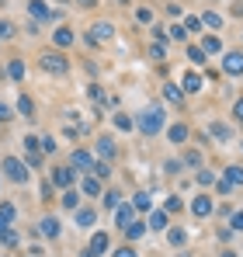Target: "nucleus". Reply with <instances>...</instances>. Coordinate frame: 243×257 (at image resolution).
Segmentation results:
<instances>
[{
    "label": "nucleus",
    "instance_id": "obj_11",
    "mask_svg": "<svg viewBox=\"0 0 243 257\" xmlns=\"http://www.w3.org/2000/svg\"><path fill=\"white\" fill-rule=\"evenodd\" d=\"M52 185L70 188V185H73V170H70V167H56V170H52Z\"/></svg>",
    "mask_w": 243,
    "mask_h": 257
},
{
    "label": "nucleus",
    "instance_id": "obj_37",
    "mask_svg": "<svg viewBox=\"0 0 243 257\" xmlns=\"http://www.w3.org/2000/svg\"><path fill=\"white\" fill-rule=\"evenodd\" d=\"M170 39H174V42H184V39H188V31H184V24H174V28H170Z\"/></svg>",
    "mask_w": 243,
    "mask_h": 257
},
{
    "label": "nucleus",
    "instance_id": "obj_23",
    "mask_svg": "<svg viewBox=\"0 0 243 257\" xmlns=\"http://www.w3.org/2000/svg\"><path fill=\"white\" fill-rule=\"evenodd\" d=\"M94 219H97L94 209H76V223L80 226H94Z\"/></svg>",
    "mask_w": 243,
    "mask_h": 257
},
{
    "label": "nucleus",
    "instance_id": "obj_38",
    "mask_svg": "<svg viewBox=\"0 0 243 257\" xmlns=\"http://www.w3.org/2000/svg\"><path fill=\"white\" fill-rule=\"evenodd\" d=\"M14 35V24L11 21H0V39H11Z\"/></svg>",
    "mask_w": 243,
    "mask_h": 257
},
{
    "label": "nucleus",
    "instance_id": "obj_50",
    "mask_svg": "<svg viewBox=\"0 0 243 257\" xmlns=\"http://www.w3.org/2000/svg\"><path fill=\"white\" fill-rule=\"evenodd\" d=\"M80 257H94V254H91V250H84V254H80Z\"/></svg>",
    "mask_w": 243,
    "mask_h": 257
},
{
    "label": "nucleus",
    "instance_id": "obj_15",
    "mask_svg": "<svg viewBox=\"0 0 243 257\" xmlns=\"http://www.w3.org/2000/svg\"><path fill=\"white\" fill-rule=\"evenodd\" d=\"M188 136H191L188 122H177V125H170V142H188Z\"/></svg>",
    "mask_w": 243,
    "mask_h": 257
},
{
    "label": "nucleus",
    "instance_id": "obj_30",
    "mask_svg": "<svg viewBox=\"0 0 243 257\" xmlns=\"http://www.w3.org/2000/svg\"><path fill=\"white\" fill-rule=\"evenodd\" d=\"M0 219H4V223H11V219H18V209H14L11 202H4V205H0Z\"/></svg>",
    "mask_w": 243,
    "mask_h": 257
},
{
    "label": "nucleus",
    "instance_id": "obj_17",
    "mask_svg": "<svg viewBox=\"0 0 243 257\" xmlns=\"http://www.w3.org/2000/svg\"><path fill=\"white\" fill-rule=\"evenodd\" d=\"M149 230H167V212L164 209H156V212H149V223H146Z\"/></svg>",
    "mask_w": 243,
    "mask_h": 257
},
{
    "label": "nucleus",
    "instance_id": "obj_3",
    "mask_svg": "<svg viewBox=\"0 0 243 257\" xmlns=\"http://www.w3.org/2000/svg\"><path fill=\"white\" fill-rule=\"evenodd\" d=\"M222 70L229 73V77H243V52H240V49L226 52V56H222Z\"/></svg>",
    "mask_w": 243,
    "mask_h": 257
},
{
    "label": "nucleus",
    "instance_id": "obj_6",
    "mask_svg": "<svg viewBox=\"0 0 243 257\" xmlns=\"http://www.w3.org/2000/svg\"><path fill=\"white\" fill-rule=\"evenodd\" d=\"M42 70H49V73H66V59H63L59 52H46V56H42Z\"/></svg>",
    "mask_w": 243,
    "mask_h": 257
},
{
    "label": "nucleus",
    "instance_id": "obj_33",
    "mask_svg": "<svg viewBox=\"0 0 243 257\" xmlns=\"http://www.w3.org/2000/svg\"><path fill=\"white\" fill-rule=\"evenodd\" d=\"M118 205H122V195L118 191H108L104 195V209H118Z\"/></svg>",
    "mask_w": 243,
    "mask_h": 257
},
{
    "label": "nucleus",
    "instance_id": "obj_26",
    "mask_svg": "<svg viewBox=\"0 0 243 257\" xmlns=\"http://www.w3.org/2000/svg\"><path fill=\"white\" fill-rule=\"evenodd\" d=\"M216 181H219V177H216V170H209V167H205V170H198V185H201V188L216 185Z\"/></svg>",
    "mask_w": 243,
    "mask_h": 257
},
{
    "label": "nucleus",
    "instance_id": "obj_2",
    "mask_svg": "<svg viewBox=\"0 0 243 257\" xmlns=\"http://www.w3.org/2000/svg\"><path fill=\"white\" fill-rule=\"evenodd\" d=\"M0 167H4V174H7L11 181H18V185H24V181H28V170H24V164H21L18 157H7Z\"/></svg>",
    "mask_w": 243,
    "mask_h": 257
},
{
    "label": "nucleus",
    "instance_id": "obj_4",
    "mask_svg": "<svg viewBox=\"0 0 243 257\" xmlns=\"http://www.w3.org/2000/svg\"><path fill=\"white\" fill-rule=\"evenodd\" d=\"M129 223H136V209H132L129 202H122V205L115 209V226H118V230H125Z\"/></svg>",
    "mask_w": 243,
    "mask_h": 257
},
{
    "label": "nucleus",
    "instance_id": "obj_29",
    "mask_svg": "<svg viewBox=\"0 0 243 257\" xmlns=\"http://www.w3.org/2000/svg\"><path fill=\"white\" fill-rule=\"evenodd\" d=\"M209 132H212L219 142H226V139H229V129H226V125H219V122H212V125H209Z\"/></svg>",
    "mask_w": 243,
    "mask_h": 257
},
{
    "label": "nucleus",
    "instance_id": "obj_45",
    "mask_svg": "<svg viewBox=\"0 0 243 257\" xmlns=\"http://www.w3.org/2000/svg\"><path fill=\"white\" fill-rule=\"evenodd\" d=\"M18 108H21L24 115H31V101H28V97H21V101H18Z\"/></svg>",
    "mask_w": 243,
    "mask_h": 257
},
{
    "label": "nucleus",
    "instance_id": "obj_21",
    "mask_svg": "<svg viewBox=\"0 0 243 257\" xmlns=\"http://www.w3.org/2000/svg\"><path fill=\"white\" fill-rule=\"evenodd\" d=\"M201 91V77L198 73H184V94H198Z\"/></svg>",
    "mask_w": 243,
    "mask_h": 257
},
{
    "label": "nucleus",
    "instance_id": "obj_46",
    "mask_svg": "<svg viewBox=\"0 0 243 257\" xmlns=\"http://www.w3.org/2000/svg\"><path fill=\"white\" fill-rule=\"evenodd\" d=\"M7 115H11V112H7V104H0V122H7Z\"/></svg>",
    "mask_w": 243,
    "mask_h": 257
},
{
    "label": "nucleus",
    "instance_id": "obj_1",
    "mask_svg": "<svg viewBox=\"0 0 243 257\" xmlns=\"http://www.w3.org/2000/svg\"><path fill=\"white\" fill-rule=\"evenodd\" d=\"M164 125H167V115H164V108H156V104H149L146 112L139 115V122H136V129H139L143 136H156V132H164Z\"/></svg>",
    "mask_w": 243,
    "mask_h": 257
},
{
    "label": "nucleus",
    "instance_id": "obj_36",
    "mask_svg": "<svg viewBox=\"0 0 243 257\" xmlns=\"http://www.w3.org/2000/svg\"><path fill=\"white\" fill-rule=\"evenodd\" d=\"M38 150H42V153H52V150H56V139H52V136L38 139Z\"/></svg>",
    "mask_w": 243,
    "mask_h": 257
},
{
    "label": "nucleus",
    "instance_id": "obj_8",
    "mask_svg": "<svg viewBox=\"0 0 243 257\" xmlns=\"http://www.w3.org/2000/svg\"><path fill=\"white\" fill-rule=\"evenodd\" d=\"M70 164H73L76 170H91V167H94V160H91V153H87V150H73Z\"/></svg>",
    "mask_w": 243,
    "mask_h": 257
},
{
    "label": "nucleus",
    "instance_id": "obj_40",
    "mask_svg": "<svg viewBox=\"0 0 243 257\" xmlns=\"http://www.w3.org/2000/svg\"><path fill=\"white\" fill-rule=\"evenodd\" d=\"M149 52H153L156 59H164V56H167V46H164V42H153V49H149Z\"/></svg>",
    "mask_w": 243,
    "mask_h": 257
},
{
    "label": "nucleus",
    "instance_id": "obj_25",
    "mask_svg": "<svg viewBox=\"0 0 243 257\" xmlns=\"http://www.w3.org/2000/svg\"><path fill=\"white\" fill-rule=\"evenodd\" d=\"M115 125H118L122 132H132V129H136V118H132V115H115Z\"/></svg>",
    "mask_w": 243,
    "mask_h": 257
},
{
    "label": "nucleus",
    "instance_id": "obj_18",
    "mask_svg": "<svg viewBox=\"0 0 243 257\" xmlns=\"http://www.w3.org/2000/svg\"><path fill=\"white\" fill-rule=\"evenodd\" d=\"M73 39H76V35H73L70 28H59V31L52 35V42H56L59 49H66V46H73Z\"/></svg>",
    "mask_w": 243,
    "mask_h": 257
},
{
    "label": "nucleus",
    "instance_id": "obj_19",
    "mask_svg": "<svg viewBox=\"0 0 243 257\" xmlns=\"http://www.w3.org/2000/svg\"><path fill=\"white\" fill-rule=\"evenodd\" d=\"M59 205L73 212V209L80 205V191H76V188H66V191H63V202H59Z\"/></svg>",
    "mask_w": 243,
    "mask_h": 257
},
{
    "label": "nucleus",
    "instance_id": "obj_9",
    "mask_svg": "<svg viewBox=\"0 0 243 257\" xmlns=\"http://www.w3.org/2000/svg\"><path fill=\"white\" fill-rule=\"evenodd\" d=\"M201 52H205V56H219V52H222L219 35H205V39H201Z\"/></svg>",
    "mask_w": 243,
    "mask_h": 257
},
{
    "label": "nucleus",
    "instance_id": "obj_48",
    "mask_svg": "<svg viewBox=\"0 0 243 257\" xmlns=\"http://www.w3.org/2000/svg\"><path fill=\"white\" fill-rule=\"evenodd\" d=\"M76 4H84V7H94V0H76Z\"/></svg>",
    "mask_w": 243,
    "mask_h": 257
},
{
    "label": "nucleus",
    "instance_id": "obj_39",
    "mask_svg": "<svg viewBox=\"0 0 243 257\" xmlns=\"http://www.w3.org/2000/svg\"><path fill=\"white\" fill-rule=\"evenodd\" d=\"M181 205H184V202H181V198H177V195H170V198H167V209H164V212H177V209H181Z\"/></svg>",
    "mask_w": 243,
    "mask_h": 257
},
{
    "label": "nucleus",
    "instance_id": "obj_13",
    "mask_svg": "<svg viewBox=\"0 0 243 257\" xmlns=\"http://www.w3.org/2000/svg\"><path fill=\"white\" fill-rule=\"evenodd\" d=\"M226 185H229V188H240V185H243V167H240V164L226 167Z\"/></svg>",
    "mask_w": 243,
    "mask_h": 257
},
{
    "label": "nucleus",
    "instance_id": "obj_27",
    "mask_svg": "<svg viewBox=\"0 0 243 257\" xmlns=\"http://www.w3.org/2000/svg\"><path fill=\"white\" fill-rule=\"evenodd\" d=\"M201 24H209V28H222V18H219L216 11H205V14H201Z\"/></svg>",
    "mask_w": 243,
    "mask_h": 257
},
{
    "label": "nucleus",
    "instance_id": "obj_10",
    "mask_svg": "<svg viewBox=\"0 0 243 257\" xmlns=\"http://www.w3.org/2000/svg\"><path fill=\"white\" fill-rule=\"evenodd\" d=\"M108 247H111V240H108V233H94V240H91V247H87V250H91L94 257H101V254H104Z\"/></svg>",
    "mask_w": 243,
    "mask_h": 257
},
{
    "label": "nucleus",
    "instance_id": "obj_22",
    "mask_svg": "<svg viewBox=\"0 0 243 257\" xmlns=\"http://www.w3.org/2000/svg\"><path fill=\"white\" fill-rule=\"evenodd\" d=\"M149 205H153V202H149L146 191H136V195H132V209H136V212H149Z\"/></svg>",
    "mask_w": 243,
    "mask_h": 257
},
{
    "label": "nucleus",
    "instance_id": "obj_7",
    "mask_svg": "<svg viewBox=\"0 0 243 257\" xmlns=\"http://www.w3.org/2000/svg\"><path fill=\"white\" fill-rule=\"evenodd\" d=\"M28 11H31L35 21H52V18H56V11H49V4H42V0H31Z\"/></svg>",
    "mask_w": 243,
    "mask_h": 257
},
{
    "label": "nucleus",
    "instance_id": "obj_20",
    "mask_svg": "<svg viewBox=\"0 0 243 257\" xmlns=\"http://www.w3.org/2000/svg\"><path fill=\"white\" fill-rule=\"evenodd\" d=\"M167 243H170V247H184V243H188V230L174 226V230L167 233Z\"/></svg>",
    "mask_w": 243,
    "mask_h": 257
},
{
    "label": "nucleus",
    "instance_id": "obj_16",
    "mask_svg": "<svg viewBox=\"0 0 243 257\" xmlns=\"http://www.w3.org/2000/svg\"><path fill=\"white\" fill-rule=\"evenodd\" d=\"M97 153H101L104 160L115 157V139H111V136H101V139H97Z\"/></svg>",
    "mask_w": 243,
    "mask_h": 257
},
{
    "label": "nucleus",
    "instance_id": "obj_44",
    "mask_svg": "<svg viewBox=\"0 0 243 257\" xmlns=\"http://www.w3.org/2000/svg\"><path fill=\"white\" fill-rule=\"evenodd\" d=\"M115 257H139V254H136L132 247H118V250H115Z\"/></svg>",
    "mask_w": 243,
    "mask_h": 257
},
{
    "label": "nucleus",
    "instance_id": "obj_51",
    "mask_svg": "<svg viewBox=\"0 0 243 257\" xmlns=\"http://www.w3.org/2000/svg\"><path fill=\"white\" fill-rule=\"evenodd\" d=\"M177 257H191V254H177Z\"/></svg>",
    "mask_w": 243,
    "mask_h": 257
},
{
    "label": "nucleus",
    "instance_id": "obj_32",
    "mask_svg": "<svg viewBox=\"0 0 243 257\" xmlns=\"http://www.w3.org/2000/svg\"><path fill=\"white\" fill-rule=\"evenodd\" d=\"M7 73H11V77H14V80H21V77H24V66H21V59H11V66H7Z\"/></svg>",
    "mask_w": 243,
    "mask_h": 257
},
{
    "label": "nucleus",
    "instance_id": "obj_28",
    "mask_svg": "<svg viewBox=\"0 0 243 257\" xmlns=\"http://www.w3.org/2000/svg\"><path fill=\"white\" fill-rule=\"evenodd\" d=\"M164 97H167V101H174V104H184V97H181V91H177L174 84H167V87H164Z\"/></svg>",
    "mask_w": 243,
    "mask_h": 257
},
{
    "label": "nucleus",
    "instance_id": "obj_14",
    "mask_svg": "<svg viewBox=\"0 0 243 257\" xmlns=\"http://www.w3.org/2000/svg\"><path fill=\"white\" fill-rule=\"evenodd\" d=\"M38 233H42V236H49V240H52V236L59 233V223H56V219H52V215H46V219H42V223H38Z\"/></svg>",
    "mask_w": 243,
    "mask_h": 257
},
{
    "label": "nucleus",
    "instance_id": "obj_41",
    "mask_svg": "<svg viewBox=\"0 0 243 257\" xmlns=\"http://www.w3.org/2000/svg\"><path fill=\"white\" fill-rule=\"evenodd\" d=\"M136 18L146 24V21H153V11H149V7H139V11H136Z\"/></svg>",
    "mask_w": 243,
    "mask_h": 257
},
{
    "label": "nucleus",
    "instance_id": "obj_47",
    "mask_svg": "<svg viewBox=\"0 0 243 257\" xmlns=\"http://www.w3.org/2000/svg\"><path fill=\"white\" fill-rule=\"evenodd\" d=\"M219 257H240V254H233V250H222V254H219Z\"/></svg>",
    "mask_w": 243,
    "mask_h": 257
},
{
    "label": "nucleus",
    "instance_id": "obj_12",
    "mask_svg": "<svg viewBox=\"0 0 243 257\" xmlns=\"http://www.w3.org/2000/svg\"><path fill=\"white\" fill-rule=\"evenodd\" d=\"M111 31H115V28H111L108 21H104V24H94V28H91V42H108Z\"/></svg>",
    "mask_w": 243,
    "mask_h": 257
},
{
    "label": "nucleus",
    "instance_id": "obj_49",
    "mask_svg": "<svg viewBox=\"0 0 243 257\" xmlns=\"http://www.w3.org/2000/svg\"><path fill=\"white\" fill-rule=\"evenodd\" d=\"M4 230H7V223H4V219H0V236H4Z\"/></svg>",
    "mask_w": 243,
    "mask_h": 257
},
{
    "label": "nucleus",
    "instance_id": "obj_5",
    "mask_svg": "<svg viewBox=\"0 0 243 257\" xmlns=\"http://www.w3.org/2000/svg\"><path fill=\"white\" fill-rule=\"evenodd\" d=\"M212 209H216V205H212V198H209V195H198V198L191 202V215H194V219L212 215Z\"/></svg>",
    "mask_w": 243,
    "mask_h": 257
},
{
    "label": "nucleus",
    "instance_id": "obj_43",
    "mask_svg": "<svg viewBox=\"0 0 243 257\" xmlns=\"http://www.w3.org/2000/svg\"><path fill=\"white\" fill-rule=\"evenodd\" d=\"M233 118H236V122H243V97L233 104Z\"/></svg>",
    "mask_w": 243,
    "mask_h": 257
},
{
    "label": "nucleus",
    "instance_id": "obj_42",
    "mask_svg": "<svg viewBox=\"0 0 243 257\" xmlns=\"http://www.w3.org/2000/svg\"><path fill=\"white\" fill-rule=\"evenodd\" d=\"M184 31H201V21H198V18H188V21H184Z\"/></svg>",
    "mask_w": 243,
    "mask_h": 257
},
{
    "label": "nucleus",
    "instance_id": "obj_24",
    "mask_svg": "<svg viewBox=\"0 0 243 257\" xmlns=\"http://www.w3.org/2000/svg\"><path fill=\"white\" fill-rule=\"evenodd\" d=\"M122 233H125L129 240H139V236L146 233V223H129V226H125V230H122Z\"/></svg>",
    "mask_w": 243,
    "mask_h": 257
},
{
    "label": "nucleus",
    "instance_id": "obj_34",
    "mask_svg": "<svg viewBox=\"0 0 243 257\" xmlns=\"http://www.w3.org/2000/svg\"><path fill=\"white\" fill-rule=\"evenodd\" d=\"M229 230H233V233H243V212H233V219H229Z\"/></svg>",
    "mask_w": 243,
    "mask_h": 257
},
{
    "label": "nucleus",
    "instance_id": "obj_35",
    "mask_svg": "<svg viewBox=\"0 0 243 257\" xmlns=\"http://www.w3.org/2000/svg\"><path fill=\"white\" fill-rule=\"evenodd\" d=\"M188 59L191 63H205V52H201L198 46H188Z\"/></svg>",
    "mask_w": 243,
    "mask_h": 257
},
{
    "label": "nucleus",
    "instance_id": "obj_31",
    "mask_svg": "<svg viewBox=\"0 0 243 257\" xmlns=\"http://www.w3.org/2000/svg\"><path fill=\"white\" fill-rule=\"evenodd\" d=\"M84 191H87L91 198H94V195H101V181H97V177H87V181H84Z\"/></svg>",
    "mask_w": 243,
    "mask_h": 257
}]
</instances>
